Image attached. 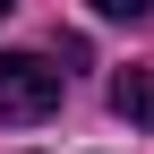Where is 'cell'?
Masks as SVG:
<instances>
[{"label": "cell", "mask_w": 154, "mask_h": 154, "mask_svg": "<svg viewBox=\"0 0 154 154\" xmlns=\"http://www.w3.org/2000/svg\"><path fill=\"white\" fill-rule=\"evenodd\" d=\"M9 9H17V0H0V17H9Z\"/></svg>", "instance_id": "obj_4"}, {"label": "cell", "mask_w": 154, "mask_h": 154, "mask_svg": "<svg viewBox=\"0 0 154 154\" xmlns=\"http://www.w3.org/2000/svg\"><path fill=\"white\" fill-rule=\"evenodd\" d=\"M111 111L128 128H154V69H120L111 77Z\"/></svg>", "instance_id": "obj_2"}, {"label": "cell", "mask_w": 154, "mask_h": 154, "mask_svg": "<svg viewBox=\"0 0 154 154\" xmlns=\"http://www.w3.org/2000/svg\"><path fill=\"white\" fill-rule=\"evenodd\" d=\"M60 60H43V51H0V120H51L60 111Z\"/></svg>", "instance_id": "obj_1"}, {"label": "cell", "mask_w": 154, "mask_h": 154, "mask_svg": "<svg viewBox=\"0 0 154 154\" xmlns=\"http://www.w3.org/2000/svg\"><path fill=\"white\" fill-rule=\"evenodd\" d=\"M94 17H120V26H146L154 0H94Z\"/></svg>", "instance_id": "obj_3"}]
</instances>
